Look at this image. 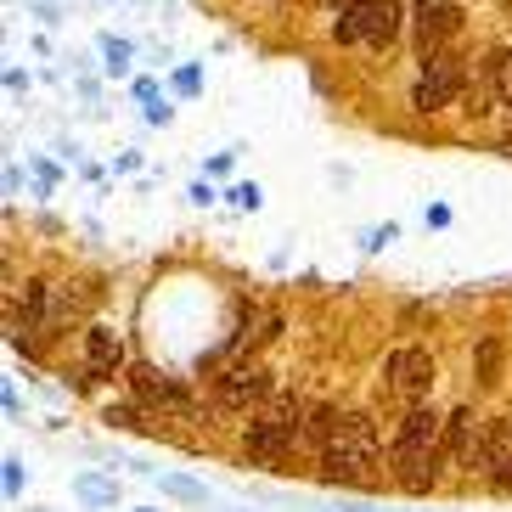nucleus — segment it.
I'll list each match as a JSON object with an SVG mask.
<instances>
[{"instance_id":"1","label":"nucleus","mask_w":512,"mask_h":512,"mask_svg":"<svg viewBox=\"0 0 512 512\" xmlns=\"http://www.w3.org/2000/svg\"><path fill=\"white\" fill-rule=\"evenodd\" d=\"M439 456H445V422L428 406H411L400 434H394V473H400V484L406 490H428Z\"/></svg>"},{"instance_id":"2","label":"nucleus","mask_w":512,"mask_h":512,"mask_svg":"<svg viewBox=\"0 0 512 512\" xmlns=\"http://www.w3.org/2000/svg\"><path fill=\"white\" fill-rule=\"evenodd\" d=\"M304 406L299 400H282V406H271L265 417H254L248 422V439H242V451H248V462H259V467H276V462H287V451H293V439L304 434Z\"/></svg>"},{"instance_id":"3","label":"nucleus","mask_w":512,"mask_h":512,"mask_svg":"<svg viewBox=\"0 0 512 512\" xmlns=\"http://www.w3.org/2000/svg\"><path fill=\"white\" fill-rule=\"evenodd\" d=\"M377 462V428L372 417H344V428L332 434V445L321 451V473L327 479H366Z\"/></svg>"},{"instance_id":"4","label":"nucleus","mask_w":512,"mask_h":512,"mask_svg":"<svg viewBox=\"0 0 512 512\" xmlns=\"http://www.w3.org/2000/svg\"><path fill=\"white\" fill-rule=\"evenodd\" d=\"M462 91H467L462 57H456V51H439V57L422 62V79H417V91H411V102H417L422 113H439V107H451Z\"/></svg>"},{"instance_id":"5","label":"nucleus","mask_w":512,"mask_h":512,"mask_svg":"<svg viewBox=\"0 0 512 512\" xmlns=\"http://www.w3.org/2000/svg\"><path fill=\"white\" fill-rule=\"evenodd\" d=\"M276 383H271V372L265 366H254V361H231L226 372L214 377V400L226 411H248V406H259L265 394H271Z\"/></svg>"},{"instance_id":"6","label":"nucleus","mask_w":512,"mask_h":512,"mask_svg":"<svg viewBox=\"0 0 512 512\" xmlns=\"http://www.w3.org/2000/svg\"><path fill=\"white\" fill-rule=\"evenodd\" d=\"M383 377H389V389L400 394L406 406H417L422 394L434 389V355H428V349H417V344L394 349L389 366H383Z\"/></svg>"},{"instance_id":"7","label":"nucleus","mask_w":512,"mask_h":512,"mask_svg":"<svg viewBox=\"0 0 512 512\" xmlns=\"http://www.w3.org/2000/svg\"><path fill=\"white\" fill-rule=\"evenodd\" d=\"M462 34V12L456 0H417V46H422V62L451 51V40Z\"/></svg>"},{"instance_id":"8","label":"nucleus","mask_w":512,"mask_h":512,"mask_svg":"<svg viewBox=\"0 0 512 512\" xmlns=\"http://www.w3.org/2000/svg\"><path fill=\"white\" fill-rule=\"evenodd\" d=\"M484 428H490V422L473 417V406L451 411V422H445V456H451V462H462V467L484 462Z\"/></svg>"},{"instance_id":"9","label":"nucleus","mask_w":512,"mask_h":512,"mask_svg":"<svg viewBox=\"0 0 512 512\" xmlns=\"http://www.w3.org/2000/svg\"><path fill=\"white\" fill-rule=\"evenodd\" d=\"M484 467H490L496 490L512 496V417H490V428H484Z\"/></svg>"},{"instance_id":"10","label":"nucleus","mask_w":512,"mask_h":512,"mask_svg":"<svg viewBox=\"0 0 512 512\" xmlns=\"http://www.w3.org/2000/svg\"><path fill=\"white\" fill-rule=\"evenodd\" d=\"M85 355H91V372H96V377H113V372L124 366V344H119L107 327H91V332H85Z\"/></svg>"},{"instance_id":"11","label":"nucleus","mask_w":512,"mask_h":512,"mask_svg":"<svg viewBox=\"0 0 512 512\" xmlns=\"http://www.w3.org/2000/svg\"><path fill=\"white\" fill-rule=\"evenodd\" d=\"M479 79H484V91L496 96L501 107H512V51H490Z\"/></svg>"},{"instance_id":"12","label":"nucleus","mask_w":512,"mask_h":512,"mask_svg":"<svg viewBox=\"0 0 512 512\" xmlns=\"http://www.w3.org/2000/svg\"><path fill=\"white\" fill-rule=\"evenodd\" d=\"M344 428V411H332V406H316V411H304V439L316 445V451H327L332 434Z\"/></svg>"},{"instance_id":"13","label":"nucleus","mask_w":512,"mask_h":512,"mask_svg":"<svg viewBox=\"0 0 512 512\" xmlns=\"http://www.w3.org/2000/svg\"><path fill=\"white\" fill-rule=\"evenodd\" d=\"M136 394H141V400H147V406H181V394L169 389V383H164V377H158V372H147V366H141V372H136Z\"/></svg>"},{"instance_id":"14","label":"nucleus","mask_w":512,"mask_h":512,"mask_svg":"<svg viewBox=\"0 0 512 512\" xmlns=\"http://www.w3.org/2000/svg\"><path fill=\"white\" fill-rule=\"evenodd\" d=\"M79 501H91V507H113V501H119V484L102 479V473H85V479H79Z\"/></svg>"},{"instance_id":"15","label":"nucleus","mask_w":512,"mask_h":512,"mask_svg":"<svg viewBox=\"0 0 512 512\" xmlns=\"http://www.w3.org/2000/svg\"><path fill=\"white\" fill-rule=\"evenodd\" d=\"M479 383H484V389H496V383H501V349H496V338H484V344H479Z\"/></svg>"},{"instance_id":"16","label":"nucleus","mask_w":512,"mask_h":512,"mask_svg":"<svg viewBox=\"0 0 512 512\" xmlns=\"http://www.w3.org/2000/svg\"><path fill=\"white\" fill-rule=\"evenodd\" d=\"M158 484H164L169 496H181V501H203V484H197V479H181V473H164Z\"/></svg>"},{"instance_id":"17","label":"nucleus","mask_w":512,"mask_h":512,"mask_svg":"<svg viewBox=\"0 0 512 512\" xmlns=\"http://www.w3.org/2000/svg\"><path fill=\"white\" fill-rule=\"evenodd\" d=\"M316 6H338V0H316ZM344 6H349V0H344Z\"/></svg>"},{"instance_id":"18","label":"nucleus","mask_w":512,"mask_h":512,"mask_svg":"<svg viewBox=\"0 0 512 512\" xmlns=\"http://www.w3.org/2000/svg\"><path fill=\"white\" fill-rule=\"evenodd\" d=\"M501 6H512V0H501Z\"/></svg>"}]
</instances>
